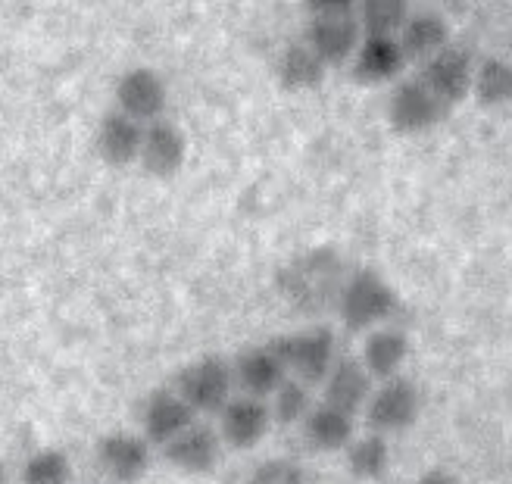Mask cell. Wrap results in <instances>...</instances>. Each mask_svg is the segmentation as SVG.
Returning a JSON list of instances; mask_svg holds the SVG:
<instances>
[{
  "instance_id": "obj_4",
  "label": "cell",
  "mask_w": 512,
  "mask_h": 484,
  "mask_svg": "<svg viewBox=\"0 0 512 484\" xmlns=\"http://www.w3.org/2000/svg\"><path fill=\"white\" fill-rule=\"evenodd\" d=\"M269 344L281 356L288 375L306 381V385H319V381H325V375L338 360V341H335V331L328 325H310L300 331H288V335H278Z\"/></svg>"
},
{
  "instance_id": "obj_24",
  "label": "cell",
  "mask_w": 512,
  "mask_h": 484,
  "mask_svg": "<svg viewBox=\"0 0 512 484\" xmlns=\"http://www.w3.org/2000/svg\"><path fill=\"white\" fill-rule=\"evenodd\" d=\"M472 94L481 107H506L512 104V63L503 57H488L475 66Z\"/></svg>"
},
{
  "instance_id": "obj_12",
  "label": "cell",
  "mask_w": 512,
  "mask_h": 484,
  "mask_svg": "<svg viewBox=\"0 0 512 484\" xmlns=\"http://www.w3.org/2000/svg\"><path fill=\"white\" fill-rule=\"evenodd\" d=\"M197 422V413L182 400L172 385L169 388H157L144 397L141 406V435L153 444V447H166L172 438H178L182 431Z\"/></svg>"
},
{
  "instance_id": "obj_21",
  "label": "cell",
  "mask_w": 512,
  "mask_h": 484,
  "mask_svg": "<svg viewBox=\"0 0 512 484\" xmlns=\"http://www.w3.org/2000/svg\"><path fill=\"white\" fill-rule=\"evenodd\" d=\"M325 63L306 41H294L281 50L275 63V79L285 91H313L325 82Z\"/></svg>"
},
{
  "instance_id": "obj_9",
  "label": "cell",
  "mask_w": 512,
  "mask_h": 484,
  "mask_svg": "<svg viewBox=\"0 0 512 484\" xmlns=\"http://www.w3.org/2000/svg\"><path fill=\"white\" fill-rule=\"evenodd\" d=\"M419 79L438 94L441 104L450 110L456 104H463V100L472 94V79H475V63L469 57V50L463 47H441L438 54L428 57L422 63V72Z\"/></svg>"
},
{
  "instance_id": "obj_3",
  "label": "cell",
  "mask_w": 512,
  "mask_h": 484,
  "mask_svg": "<svg viewBox=\"0 0 512 484\" xmlns=\"http://www.w3.org/2000/svg\"><path fill=\"white\" fill-rule=\"evenodd\" d=\"M172 388L182 394V400L197 416H219L235 388L232 360H225L222 353H203L175 372Z\"/></svg>"
},
{
  "instance_id": "obj_8",
  "label": "cell",
  "mask_w": 512,
  "mask_h": 484,
  "mask_svg": "<svg viewBox=\"0 0 512 484\" xmlns=\"http://www.w3.org/2000/svg\"><path fill=\"white\" fill-rule=\"evenodd\" d=\"M116 110H122L125 116H132L138 122H153L163 119L166 107H169V85L166 79L150 66H132L119 75L116 91Z\"/></svg>"
},
{
  "instance_id": "obj_22",
  "label": "cell",
  "mask_w": 512,
  "mask_h": 484,
  "mask_svg": "<svg viewBox=\"0 0 512 484\" xmlns=\"http://www.w3.org/2000/svg\"><path fill=\"white\" fill-rule=\"evenodd\" d=\"M397 41L403 47L406 60L425 63L428 57L438 54L441 47L450 44V29H447V22L434 13H409L406 22L400 25Z\"/></svg>"
},
{
  "instance_id": "obj_27",
  "label": "cell",
  "mask_w": 512,
  "mask_h": 484,
  "mask_svg": "<svg viewBox=\"0 0 512 484\" xmlns=\"http://www.w3.org/2000/svg\"><path fill=\"white\" fill-rule=\"evenodd\" d=\"M272 419L281 425H297L306 419V413L313 410V397H310V385L300 378H285L278 385V391L272 394Z\"/></svg>"
},
{
  "instance_id": "obj_18",
  "label": "cell",
  "mask_w": 512,
  "mask_h": 484,
  "mask_svg": "<svg viewBox=\"0 0 512 484\" xmlns=\"http://www.w3.org/2000/svg\"><path fill=\"white\" fill-rule=\"evenodd\" d=\"M325 403L338 406L344 413H360L369 394H372V375L366 372V366L360 360H350V356H341L331 366V372L325 375Z\"/></svg>"
},
{
  "instance_id": "obj_13",
  "label": "cell",
  "mask_w": 512,
  "mask_h": 484,
  "mask_svg": "<svg viewBox=\"0 0 512 484\" xmlns=\"http://www.w3.org/2000/svg\"><path fill=\"white\" fill-rule=\"evenodd\" d=\"M163 456L169 466L185 475H210L222 460V435L213 425L191 422L182 435L163 447Z\"/></svg>"
},
{
  "instance_id": "obj_5",
  "label": "cell",
  "mask_w": 512,
  "mask_h": 484,
  "mask_svg": "<svg viewBox=\"0 0 512 484\" xmlns=\"http://www.w3.org/2000/svg\"><path fill=\"white\" fill-rule=\"evenodd\" d=\"M366 425L378 435H400V431L413 428L422 413V391L416 381L403 375L384 378L381 385L366 400Z\"/></svg>"
},
{
  "instance_id": "obj_14",
  "label": "cell",
  "mask_w": 512,
  "mask_h": 484,
  "mask_svg": "<svg viewBox=\"0 0 512 484\" xmlns=\"http://www.w3.org/2000/svg\"><path fill=\"white\" fill-rule=\"evenodd\" d=\"M303 41L316 50L325 66H341L353 60L363 41V25L356 16H310Z\"/></svg>"
},
{
  "instance_id": "obj_19",
  "label": "cell",
  "mask_w": 512,
  "mask_h": 484,
  "mask_svg": "<svg viewBox=\"0 0 512 484\" xmlns=\"http://www.w3.org/2000/svg\"><path fill=\"white\" fill-rule=\"evenodd\" d=\"M409 360V335L397 325H378L369 331L363 344V366L372 378L384 381L400 375L403 363Z\"/></svg>"
},
{
  "instance_id": "obj_7",
  "label": "cell",
  "mask_w": 512,
  "mask_h": 484,
  "mask_svg": "<svg viewBox=\"0 0 512 484\" xmlns=\"http://www.w3.org/2000/svg\"><path fill=\"white\" fill-rule=\"evenodd\" d=\"M94 456L113 484H138L153 466V444L135 431H110L97 441Z\"/></svg>"
},
{
  "instance_id": "obj_23",
  "label": "cell",
  "mask_w": 512,
  "mask_h": 484,
  "mask_svg": "<svg viewBox=\"0 0 512 484\" xmlns=\"http://www.w3.org/2000/svg\"><path fill=\"white\" fill-rule=\"evenodd\" d=\"M391 466V447H388V435H378V431H369L363 438H353L347 444V469L353 478L360 481H378Z\"/></svg>"
},
{
  "instance_id": "obj_31",
  "label": "cell",
  "mask_w": 512,
  "mask_h": 484,
  "mask_svg": "<svg viewBox=\"0 0 512 484\" xmlns=\"http://www.w3.org/2000/svg\"><path fill=\"white\" fill-rule=\"evenodd\" d=\"M0 484H7V466L0 463Z\"/></svg>"
},
{
  "instance_id": "obj_30",
  "label": "cell",
  "mask_w": 512,
  "mask_h": 484,
  "mask_svg": "<svg viewBox=\"0 0 512 484\" xmlns=\"http://www.w3.org/2000/svg\"><path fill=\"white\" fill-rule=\"evenodd\" d=\"M416 484H459V481L447 469H428Z\"/></svg>"
},
{
  "instance_id": "obj_1",
  "label": "cell",
  "mask_w": 512,
  "mask_h": 484,
  "mask_svg": "<svg viewBox=\"0 0 512 484\" xmlns=\"http://www.w3.org/2000/svg\"><path fill=\"white\" fill-rule=\"evenodd\" d=\"M275 285L278 294L300 313H319L325 307H335L338 291L344 285L338 253L328 247L306 250L303 257H294L288 266L278 269Z\"/></svg>"
},
{
  "instance_id": "obj_25",
  "label": "cell",
  "mask_w": 512,
  "mask_h": 484,
  "mask_svg": "<svg viewBox=\"0 0 512 484\" xmlns=\"http://www.w3.org/2000/svg\"><path fill=\"white\" fill-rule=\"evenodd\" d=\"M22 484H72V460L60 447H41L22 463Z\"/></svg>"
},
{
  "instance_id": "obj_10",
  "label": "cell",
  "mask_w": 512,
  "mask_h": 484,
  "mask_svg": "<svg viewBox=\"0 0 512 484\" xmlns=\"http://www.w3.org/2000/svg\"><path fill=\"white\" fill-rule=\"evenodd\" d=\"M138 163L150 178H172L182 172L188 163V135L182 132V125L166 116L147 122Z\"/></svg>"
},
{
  "instance_id": "obj_2",
  "label": "cell",
  "mask_w": 512,
  "mask_h": 484,
  "mask_svg": "<svg viewBox=\"0 0 512 484\" xmlns=\"http://www.w3.org/2000/svg\"><path fill=\"white\" fill-rule=\"evenodd\" d=\"M335 310L347 331H372L397 313V291L375 269H356L344 278Z\"/></svg>"
},
{
  "instance_id": "obj_6",
  "label": "cell",
  "mask_w": 512,
  "mask_h": 484,
  "mask_svg": "<svg viewBox=\"0 0 512 484\" xmlns=\"http://www.w3.org/2000/svg\"><path fill=\"white\" fill-rule=\"evenodd\" d=\"M444 116H447V107L419 75L416 79H397L388 97V122L397 135H425Z\"/></svg>"
},
{
  "instance_id": "obj_20",
  "label": "cell",
  "mask_w": 512,
  "mask_h": 484,
  "mask_svg": "<svg viewBox=\"0 0 512 484\" xmlns=\"http://www.w3.org/2000/svg\"><path fill=\"white\" fill-rule=\"evenodd\" d=\"M353 413H344L331 403H319L313 406L303 419V435L310 441V447H316L319 453H338L347 450V444L353 441Z\"/></svg>"
},
{
  "instance_id": "obj_28",
  "label": "cell",
  "mask_w": 512,
  "mask_h": 484,
  "mask_svg": "<svg viewBox=\"0 0 512 484\" xmlns=\"http://www.w3.org/2000/svg\"><path fill=\"white\" fill-rule=\"evenodd\" d=\"M244 484H306L303 469L291 460H266L260 463Z\"/></svg>"
},
{
  "instance_id": "obj_15",
  "label": "cell",
  "mask_w": 512,
  "mask_h": 484,
  "mask_svg": "<svg viewBox=\"0 0 512 484\" xmlns=\"http://www.w3.org/2000/svg\"><path fill=\"white\" fill-rule=\"evenodd\" d=\"M406 63L397 35H363L353 54V79L363 85H388L400 79Z\"/></svg>"
},
{
  "instance_id": "obj_17",
  "label": "cell",
  "mask_w": 512,
  "mask_h": 484,
  "mask_svg": "<svg viewBox=\"0 0 512 484\" xmlns=\"http://www.w3.org/2000/svg\"><path fill=\"white\" fill-rule=\"evenodd\" d=\"M235 385L250 397H272L281 381L288 378V369L272 344H253L235 356Z\"/></svg>"
},
{
  "instance_id": "obj_26",
  "label": "cell",
  "mask_w": 512,
  "mask_h": 484,
  "mask_svg": "<svg viewBox=\"0 0 512 484\" xmlns=\"http://www.w3.org/2000/svg\"><path fill=\"white\" fill-rule=\"evenodd\" d=\"M409 16V0H360L356 19L363 25V35H397Z\"/></svg>"
},
{
  "instance_id": "obj_16",
  "label": "cell",
  "mask_w": 512,
  "mask_h": 484,
  "mask_svg": "<svg viewBox=\"0 0 512 484\" xmlns=\"http://www.w3.org/2000/svg\"><path fill=\"white\" fill-rule=\"evenodd\" d=\"M141 141H144V122L125 116L122 110H110L100 119L94 135L97 157L113 169L135 166L141 157Z\"/></svg>"
},
{
  "instance_id": "obj_11",
  "label": "cell",
  "mask_w": 512,
  "mask_h": 484,
  "mask_svg": "<svg viewBox=\"0 0 512 484\" xmlns=\"http://www.w3.org/2000/svg\"><path fill=\"white\" fill-rule=\"evenodd\" d=\"M272 428V410L266 397H232L219 410V435L222 444L235 450H250L260 444Z\"/></svg>"
},
{
  "instance_id": "obj_29",
  "label": "cell",
  "mask_w": 512,
  "mask_h": 484,
  "mask_svg": "<svg viewBox=\"0 0 512 484\" xmlns=\"http://www.w3.org/2000/svg\"><path fill=\"white\" fill-rule=\"evenodd\" d=\"M360 0H306L310 16H353Z\"/></svg>"
}]
</instances>
